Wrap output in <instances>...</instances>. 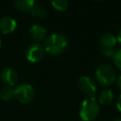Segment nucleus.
Listing matches in <instances>:
<instances>
[{
	"label": "nucleus",
	"mask_w": 121,
	"mask_h": 121,
	"mask_svg": "<svg viewBox=\"0 0 121 121\" xmlns=\"http://www.w3.org/2000/svg\"><path fill=\"white\" fill-rule=\"evenodd\" d=\"M68 41L66 37L60 33L49 35L44 42V50L53 56H58L63 53L67 47Z\"/></svg>",
	"instance_id": "f257e3e1"
},
{
	"label": "nucleus",
	"mask_w": 121,
	"mask_h": 121,
	"mask_svg": "<svg viewBox=\"0 0 121 121\" xmlns=\"http://www.w3.org/2000/svg\"><path fill=\"white\" fill-rule=\"evenodd\" d=\"M100 107L95 96L85 98L79 108V116L83 121H93L99 114Z\"/></svg>",
	"instance_id": "f03ea898"
},
{
	"label": "nucleus",
	"mask_w": 121,
	"mask_h": 121,
	"mask_svg": "<svg viewBox=\"0 0 121 121\" xmlns=\"http://www.w3.org/2000/svg\"><path fill=\"white\" fill-rule=\"evenodd\" d=\"M95 77L96 81L104 86L109 87L114 83L116 80V75L114 69L109 64H100L96 67L95 72Z\"/></svg>",
	"instance_id": "7ed1b4c3"
},
{
	"label": "nucleus",
	"mask_w": 121,
	"mask_h": 121,
	"mask_svg": "<svg viewBox=\"0 0 121 121\" xmlns=\"http://www.w3.org/2000/svg\"><path fill=\"white\" fill-rule=\"evenodd\" d=\"M14 96L20 103L28 104L35 98V90L31 85L22 83L14 89Z\"/></svg>",
	"instance_id": "20e7f679"
},
{
	"label": "nucleus",
	"mask_w": 121,
	"mask_h": 121,
	"mask_svg": "<svg viewBox=\"0 0 121 121\" xmlns=\"http://www.w3.org/2000/svg\"><path fill=\"white\" fill-rule=\"evenodd\" d=\"M45 54L44 47L38 43L29 44L26 49V58L30 62L40 61Z\"/></svg>",
	"instance_id": "39448f33"
},
{
	"label": "nucleus",
	"mask_w": 121,
	"mask_h": 121,
	"mask_svg": "<svg viewBox=\"0 0 121 121\" xmlns=\"http://www.w3.org/2000/svg\"><path fill=\"white\" fill-rule=\"evenodd\" d=\"M78 87L83 94H85L88 97L94 96L96 93L97 86L95 81L87 76H82L78 79Z\"/></svg>",
	"instance_id": "423d86ee"
},
{
	"label": "nucleus",
	"mask_w": 121,
	"mask_h": 121,
	"mask_svg": "<svg viewBox=\"0 0 121 121\" xmlns=\"http://www.w3.org/2000/svg\"><path fill=\"white\" fill-rule=\"evenodd\" d=\"M1 79L7 86L12 87L18 81L17 72L12 67H5L1 72Z\"/></svg>",
	"instance_id": "0eeeda50"
},
{
	"label": "nucleus",
	"mask_w": 121,
	"mask_h": 121,
	"mask_svg": "<svg viewBox=\"0 0 121 121\" xmlns=\"http://www.w3.org/2000/svg\"><path fill=\"white\" fill-rule=\"evenodd\" d=\"M17 23L10 16H3L0 18V33L9 34L15 30Z\"/></svg>",
	"instance_id": "6e6552de"
},
{
	"label": "nucleus",
	"mask_w": 121,
	"mask_h": 121,
	"mask_svg": "<svg viewBox=\"0 0 121 121\" xmlns=\"http://www.w3.org/2000/svg\"><path fill=\"white\" fill-rule=\"evenodd\" d=\"M98 43H99L100 49L115 48V45L117 43V39L113 34L107 32V33H104L100 36Z\"/></svg>",
	"instance_id": "1a4fd4ad"
},
{
	"label": "nucleus",
	"mask_w": 121,
	"mask_h": 121,
	"mask_svg": "<svg viewBox=\"0 0 121 121\" xmlns=\"http://www.w3.org/2000/svg\"><path fill=\"white\" fill-rule=\"evenodd\" d=\"M29 35L34 41L40 42L46 37V29L41 25H34L29 28Z\"/></svg>",
	"instance_id": "9d476101"
},
{
	"label": "nucleus",
	"mask_w": 121,
	"mask_h": 121,
	"mask_svg": "<svg viewBox=\"0 0 121 121\" xmlns=\"http://www.w3.org/2000/svg\"><path fill=\"white\" fill-rule=\"evenodd\" d=\"M113 92L109 89V88H106V89H103L99 95H98V103L101 104V105H110L112 100H113Z\"/></svg>",
	"instance_id": "9b49d317"
},
{
	"label": "nucleus",
	"mask_w": 121,
	"mask_h": 121,
	"mask_svg": "<svg viewBox=\"0 0 121 121\" xmlns=\"http://www.w3.org/2000/svg\"><path fill=\"white\" fill-rule=\"evenodd\" d=\"M17 9L23 12H29L35 6V0H14Z\"/></svg>",
	"instance_id": "f8f14e48"
},
{
	"label": "nucleus",
	"mask_w": 121,
	"mask_h": 121,
	"mask_svg": "<svg viewBox=\"0 0 121 121\" xmlns=\"http://www.w3.org/2000/svg\"><path fill=\"white\" fill-rule=\"evenodd\" d=\"M13 96H14V89H12L11 87H9V86H4L0 90V97L3 100L9 101Z\"/></svg>",
	"instance_id": "ddd939ff"
},
{
	"label": "nucleus",
	"mask_w": 121,
	"mask_h": 121,
	"mask_svg": "<svg viewBox=\"0 0 121 121\" xmlns=\"http://www.w3.org/2000/svg\"><path fill=\"white\" fill-rule=\"evenodd\" d=\"M30 12L35 18H38V19H43V18H45L46 16V10L43 9V7L40 5H35Z\"/></svg>",
	"instance_id": "4468645a"
},
{
	"label": "nucleus",
	"mask_w": 121,
	"mask_h": 121,
	"mask_svg": "<svg viewBox=\"0 0 121 121\" xmlns=\"http://www.w3.org/2000/svg\"><path fill=\"white\" fill-rule=\"evenodd\" d=\"M51 5L53 8L59 11H64L68 8V0H51Z\"/></svg>",
	"instance_id": "2eb2a0df"
},
{
	"label": "nucleus",
	"mask_w": 121,
	"mask_h": 121,
	"mask_svg": "<svg viewBox=\"0 0 121 121\" xmlns=\"http://www.w3.org/2000/svg\"><path fill=\"white\" fill-rule=\"evenodd\" d=\"M112 60H113V63L114 65L121 71V48L117 49L112 57Z\"/></svg>",
	"instance_id": "dca6fc26"
},
{
	"label": "nucleus",
	"mask_w": 121,
	"mask_h": 121,
	"mask_svg": "<svg viewBox=\"0 0 121 121\" xmlns=\"http://www.w3.org/2000/svg\"><path fill=\"white\" fill-rule=\"evenodd\" d=\"M102 55H104L107 58H112L115 53V48H107V49H100Z\"/></svg>",
	"instance_id": "f3484780"
},
{
	"label": "nucleus",
	"mask_w": 121,
	"mask_h": 121,
	"mask_svg": "<svg viewBox=\"0 0 121 121\" xmlns=\"http://www.w3.org/2000/svg\"><path fill=\"white\" fill-rule=\"evenodd\" d=\"M116 108L119 112H121V95H119L118 99H117V102H116Z\"/></svg>",
	"instance_id": "a211bd4d"
},
{
	"label": "nucleus",
	"mask_w": 121,
	"mask_h": 121,
	"mask_svg": "<svg viewBox=\"0 0 121 121\" xmlns=\"http://www.w3.org/2000/svg\"><path fill=\"white\" fill-rule=\"evenodd\" d=\"M116 85H117L118 89L121 91V75L118 76V78H116Z\"/></svg>",
	"instance_id": "6ab92c4d"
},
{
	"label": "nucleus",
	"mask_w": 121,
	"mask_h": 121,
	"mask_svg": "<svg viewBox=\"0 0 121 121\" xmlns=\"http://www.w3.org/2000/svg\"><path fill=\"white\" fill-rule=\"evenodd\" d=\"M116 39H117V43H119L121 44V29L119 30V32H118V34H117Z\"/></svg>",
	"instance_id": "aec40b11"
},
{
	"label": "nucleus",
	"mask_w": 121,
	"mask_h": 121,
	"mask_svg": "<svg viewBox=\"0 0 121 121\" xmlns=\"http://www.w3.org/2000/svg\"><path fill=\"white\" fill-rule=\"evenodd\" d=\"M112 121H121V117H117V118H114Z\"/></svg>",
	"instance_id": "412c9836"
},
{
	"label": "nucleus",
	"mask_w": 121,
	"mask_h": 121,
	"mask_svg": "<svg viewBox=\"0 0 121 121\" xmlns=\"http://www.w3.org/2000/svg\"><path fill=\"white\" fill-rule=\"evenodd\" d=\"M0 47H1V38H0Z\"/></svg>",
	"instance_id": "4be33fe9"
}]
</instances>
